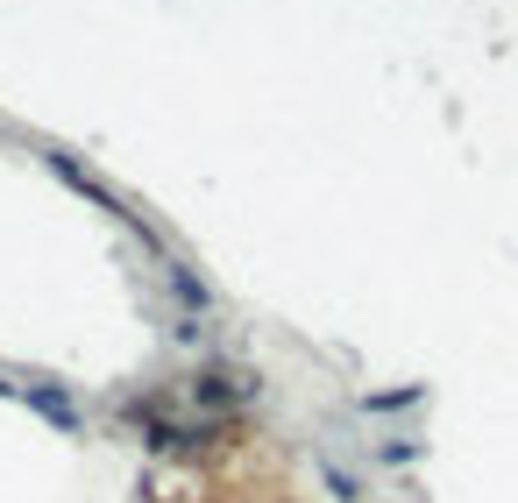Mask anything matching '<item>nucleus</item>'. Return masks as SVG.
<instances>
[{"mask_svg": "<svg viewBox=\"0 0 518 503\" xmlns=\"http://www.w3.org/2000/svg\"><path fill=\"white\" fill-rule=\"evenodd\" d=\"M29 404H36V411L50 418V426H64V433H79V411H71L64 397H50V390H29Z\"/></svg>", "mask_w": 518, "mask_h": 503, "instance_id": "nucleus-1", "label": "nucleus"}]
</instances>
